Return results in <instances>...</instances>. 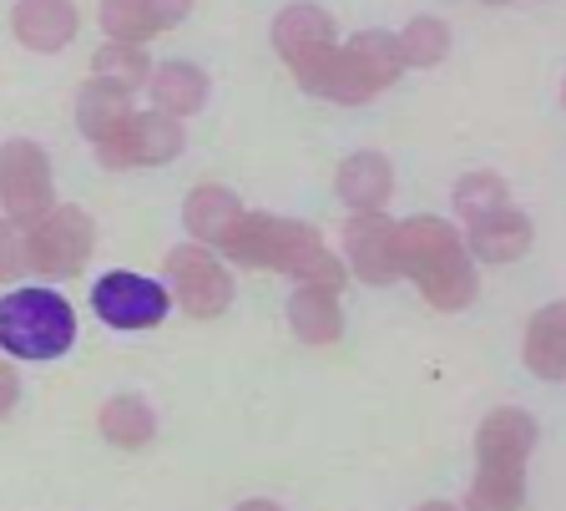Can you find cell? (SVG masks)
Returning <instances> with one entry per match:
<instances>
[{
  "mask_svg": "<svg viewBox=\"0 0 566 511\" xmlns=\"http://www.w3.org/2000/svg\"><path fill=\"white\" fill-rule=\"evenodd\" d=\"M167 294L192 320H218L233 304V274L208 243H182V249L167 253Z\"/></svg>",
  "mask_w": 566,
  "mask_h": 511,
  "instance_id": "cell-7",
  "label": "cell"
},
{
  "mask_svg": "<svg viewBox=\"0 0 566 511\" xmlns=\"http://www.w3.org/2000/svg\"><path fill=\"white\" fill-rule=\"evenodd\" d=\"M450 202H455V213L471 223V218H481L506 202V182L495 178V173H465V178L455 182V198Z\"/></svg>",
  "mask_w": 566,
  "mask_h": 511,
  "instance_id": "cell-26",
  "label": "cell"
},
{
  "mask_svg": "<svg viewBox=\"0 0 566 511\" xmlns=\"http://www.w3.org/2000/svg\"><path fill=\"white\" fill-rule=\"evenodd\" d=\"M289 324L304 345H334L344 334V310H339V289L304 284L289 299Z\"/></svg>",
  "mask_w": 566,
  "mask_h": 511,
  "instance_id": "cell-17",
  "label": "cell"
},
{
  "mask_svg": "<svg viewBox=\"0 0 566 511\" xmlns=\"http://www.w3.org/2000/svg\"><path fill=\"white\" fill-rule=\"evenodd\" d=\"M526 501V471H516V466H481L475 471V487L471 497H465V507L475 511H511Z\"/></svg>",
  "mask_w": 566,
  "mask_h": 511,
  "instance_id": "cell-23",
  "label": "cell"
},
{
  "mask_svg": "<svg viewBox=\"0 0 566 511\" xmlns=\"http://www.w3.org/2000/svg\"><path fill=\"white\" fill-rule=\"evenodd\" d=\"M15 400H21V380H15V369L0 359V420L15 410Z\"/></svg>",
  "mask_w": 566,
  "mask_h": 511,
  "instance_id": "cell-29",
  "label": "cell"
},
{
  "mask_svg": "<svg viewBox=\"0 0 566 511\" xmlns=\"http://www.w3.org/2000/svg\"><path fill=\"white\" fill-rule=\"evenodd\" d=\"M51 202H56V188H51L46 153L35 143H25V137L0 143V208L25 223V218L46 213Z\"/></svg>",
  "mask_w": 566,
  "mask_h": 511,
  "instance_id": "cell-9",
  "label": "cell"
},
{
  "mask_svg": "<svg viewBox=\"0 0 566 511\" xmlns=\"http://www.w3.org/2000/svg\"><path fill=\"white\" fill-rule=\"evenodd\" d=\"M147 92H153L157 112H172V117H192V112L208 107V76L192 66V61H163L147 72Z\"/></svg>",
  "mask_w": 566,
  "mask_h": 511,
  "instance_id": "cell-18",
  "label": "cell"
},
{
  "mask_svg": "<svg viewBox=\"0 0 566 511\" xmlns=\"http://www.w3.org/2000/svg\"><path fill=\"white\" fill-rule=\"evenodd\" d=\"M329 46H334V15L329 11H318V6H308V0L283 6L279 11V21H273V51H279L294 72L314 66Z\"/></svg>",
  "mask_w": 566,
  "mask_h": 511,
  "instance_id": "cell-11",
  "label": "cell"
},
{
  "mask_svg": "<svg viewBox=\"0 0 566 511\" xmlns=\"http://www.w3.org/2000/svg\"><path fill=\"white\" fill-rule=\"evenodd\" d=\"M395 46H400L405 66H420V72L424 66H440L450 51V25L436 21V15H415L400 36H395Z\"/></svg>",
  "mask_w": 566,
  "mask_h": 511,
  "instance_id": "cell-24",
  "label": "cell"
},
{
  "mask_svg": "<svg viewBox=\"0 0 566 511\" xmlns=\"http://www.w3.org/2000/svg\"><path fill=\"white\" fill-rule=\"evenodd\" d=\"M344 263L349 274H359L365 284H395L400 263H395V223L379 208H365L344 223Z\"/></svg>",
  "mask_w": 566,
  "mask_h": 511,
  "instance_id": "cell-10",
  "label": "cell"
},
{
  "mask_svg": "<svg viewBox=\"0 0 566 511\" xmlns=\"http://www.w3.org/2000/svg\"><path fill=\"white\" fill-rule=\"evenodd\" d=\"M521 355H526V365L542 380H562L566 375V304H546V310L531 314Z\"/></svg>",
  "mask_w": 566,
  "mask_h": 511,
  "instance_id": "cell-19",
  "label": "cell"
},
{
  "mask_svg": "<svg viewBox=\"0 0 566 511\" xmlns=\"http://www.w3.org/2000/svg\"><path fill=\"white\" fill-rule=\"evenodd\" d=\"M102 31L106 41H153L163 25L147 0H102Z\"/></svg>",
  "mask_w": 566,
  "mask_h": 511,
  "instance_id": "cell-25",
  "label": "cell"
},
{
  "mask_svg": "<svg viewBox=\"0 0 566 511\" xmlns=\"http://www.w3.org/2000/svg\"><path fill=\"white\" fill-rule=\"evenodd\" d=\"M96 426H102V436L112 440V446H122V451H137V446H147V440L157 436V416L142 395H117V400H106Z\"/></svg>",
  "mask_w": 566,
  "mask_h": 511,
  "instance_id": "cell-20",
  "label": "cell"
},
{
  "mask_svg": "<svg viewBox=\"0 0 566 511\" xmlns=\"http://www.w3.org/2000/svg\"><path fill=\"white\" fill-rule=\"evenodd\" d=\"M132 112V92H122V86L112 82H86L82 96H76V127L86 132V137H102L112 122H122Z\"/></svg>",
  "mask_w": 566,
  "mask_h": 511,
  "instance_id": "cell-22",
  "label": "cell"
},
{
  "mask_svg": "<svg viewBox=\"0 0 566 511\" xmlns=\"http://www.w3.org/2000/svg\"><path fill=\"white\" fill-rule=\"evenodd\" d=\"M76 345V310L56 289H11L0 299V350L15 359H61Z\"/></svg>",
  "mask_w": 566,
  "mask_h": 511,
  "instance_id": "cell-4",
  "label": "cell"
},
{
  "mask_svg": "<svg viewBox=\"0 0 566 511\" xmlns=\"http://www.w3.org/2000/svg\"><path fill=\"white\" fill-rule=\"evenodd\" d=\"M92 249H96V223L71 202H51L46 213L25 218V269H35L41 279L82 274Z\"/></svg>",
  "mask_w": 566,
  "mask_h": 511,
  "instance_id": "cell-5",
  "label": "cell"
},
{
  "mask_svg": "<svg viewBox=\"0 0 566 511\" xmlns=\"http://www.w3.org/2000/svg\"><path fill=\"white\" fill-rule=\"evenodd\" d=\"M153 6V15H157V25H177V21H188V11H192V0H147Z\"/></svg>",
  "mask_w": 566,
  "mask_h": 511,
  "instance_id": "cell-28",
  "label": "cell"
},
{
  "mask_svg": "<svg viewBox=\"0 0 566 511\" xmlns=\"http://www.w3.org/2000/svg\"><path fill=\"white\" fill-rule=\"evenodd\" d=\"M465 249L481 263H516L531 249V218L516 208H491V213L471 218V233H465Z\"/></svg>",
  "mask_w": 566,
  "mask_h": 511,
  "instance_id": "cell-13",
  "label": "cell"
},
{
  "mask_svg": "<svg viewBox=\"0 0 566 511\" xmlns=\"http://www.w3.org/2000/svg\"><path fill=\"white\" fill-rule=\"evenodd\" d=\"M147 72H153V61H147L142 41H106V46L96 51V61H92L96 82H112V86H122V92L147 86Z\"/></svg>",
  "mask_w": 566,
  "mask_h": 511,
  "instance_id": "cell-21",
  "label": "cell"
},
{
  "mask_svg": "<svg viewBox=\"0 0 566 511\" xmlns=\"http://www.w3.org/2000/svg\"><path fill=\"white\" fill-rule=\"evenodd\" d=\"M25 274V223L21 218H0V279L11 284V279Z\"/></svg>",
  "mask_w": 566,
  "mask_h": 511,
  "instance_id": "cell-27",
  "label": "cell"
},
{
  "mask_svg": "<svg viewBox=\"0 0 566 511\" xmlns=\"http://www.w3.org/2000/svg\"><path fill=\"white\" fill-rule=\"evenodd\" d=\"M76 6L71 0H15V36L31 51H61L76 41Z\"/></svg>",
  "mask_w": 566,
  "mask_h": 511,
  "instance_id": "cell-15",
  "label": "cell"
},
{
  "mask_svg": "<svg viewBox=\"0 0 566 511\" xmlns=\"http://www.w3.org/2000/svg\"><path fill=\"white\" fill-rule=\"evenodd\" d=\"M334 188H339V198L349 202L354 213H365V208H385L389 192H395V167H389L385 153H349L339 163Z\"/></svg>",
  "mask_w": 566,
  "mask_h": 511,
  "instance_id": "cell-16",
  "label": "cell"
},
{
  "mask_svg": "<svg viewBox=\"0 0 566 511\" xmlns=\"http://www.w3.org/2000/svg\"><path fill=\"white\" fill-rule=\"evenodd\" d=\"M96 157H102V167H112V173H122V167H153V163H172L182 147H188V132H182V122L172 117V112H127L122 122H112V127L102 132V137H92Z\"/></svg>",
  "mask_w": 566,
  "mask_h": 511,
  "instance_id": "cell-6",
  "label": "cell"
},
{
  "mask_svg": "<svg viewBox=\"0 0 566 511\" xmlns=\"http://www.w3.org/2000/svg\"><path fill=\"white\" fill-rule=\"evenodd\" d=\"M531 451H536V420H531L526 410H516V405L491 410V416L481 420V430H475V456H481V466H516V471H526Z\"/></svg>",
  "mask_w": 566,
  "mask_h": 511,
  "instance_id": "cell-12",
  "label": "cell"
},
{
  "mask_svg": "<svg viewBox=\"0 0 566 511\" xmlns=\"http://www.w3.org/2000/svg\"><path fill=\"white\" fill-rule=\"evenodd\" d=\"M238 218H243V198L223 182H202L182 202V223H188L192 243H208V249H223V238L233 233Z\"/></svg>",
  "mask_w": 566,
  "mask_h": 511,
  "instance_id": "cell-14",
  "label": "cell"
},
{
  "mask_svg": "<svg viewBox=\"0 0 566 511\" xmlns=\"http://www.w3.org/2000/svg\"><path fill=\"white\" fill-rule=\"evenodd\" d=\"M92 310L112 330H153L167 320L172 294L147 274H102L92 289Z\"/></svg>",
  "mask_w": 566,
  "mask_h": 511,
  "instance_id": "cell-8",
  "label": "cell"
},
{
  "mask_svg": "<svg viewBox=\"0 0 566 511\" xmlns=\"http://www.w3.org/2000/svg\"><path fill=\"white\" fill-rule=\"evenodd\" d=\"M223 253L238 269H269V274H294L298 284H324L344 289L349 269L344 259H334V249H324V238L308 223L273 213H248L233 223V233L223 238Z\"/></svg>",
  "mask_w": 566,
  "mask_h": 511,
  "instance_id": "cell-1",
  "label": "cell"
},
{
  "mask_svg": "<svg viewBox=\"0 0 566 511\" xmlns=\"http://www.w3.org/2000/svg\"><path fill=\"white\" fill-rule=\"evenodd\" d=\"M395 263H400V274H410L420 284V294L436 310H465L475 289H481L471 249L446 218H405V223H395Z\"/></svg>",
  "mask_w": 566,
  "mask_h": 511,
  "instance_id": "cell-2",
  "label": "cell"
},
{
  "mask_svg": "<svg viewBox=\"0 0 566 511\" xmlns=\"http://www.w3.org/2000/svg\"><path fill=\"white\" fill-rule=\"evenodd\" d=\"M400 72H405V61H400L395 36H389V31H359V36L344 41V46L334 41L314 66L298 72V82H304L314 96L339 102V107H359V102L385 92Z\"/></svg>",
  "mask_w": 566,
  "mask_h": 511,
  "instance_id": "cell-3",
  "label": "cell"
},
{
  "mask_svg": "<svg viewBox=\"0 0 566 511\" xmlns=\"http://www.w3.org/2000/svg\"><path fill=\"white\" fill-rule=\"evenodd\" d=\"M485 6H506V0H485Z\"/></svg>",
  "mask_w": 566,
  "mask_h": 511,
  "instance_id": "cell-30",
  "label": "cell"
}]
</instances>
